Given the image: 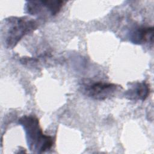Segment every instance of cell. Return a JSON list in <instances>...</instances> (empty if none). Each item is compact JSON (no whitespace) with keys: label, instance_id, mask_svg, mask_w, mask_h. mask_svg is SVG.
I'll list each match as a JSON object with an SVG mask.
<instances>
[{"label":"cell","instance_id":"1","mask_svg":"<svg viewBox=\"0 0 154 154\" xmlns=\"http://www.w3.org/2000/svg\"><path fill=\"white\" fill-rule=\"evenodd\" d=\"M18 122L23 128L28 147L32 152L41 153L52 147L54 137L43 133L38 119L35 116H23L19 119Z\"/></svg>","mask_w":154,"mask_h":154},{"label":"cell","instance_id":"2","mask_svg":"<svg viewBox=\"0 0 154 154\" xmlns=\"http://www.w3.org/2000/svg\"><path fill=\"white\" fill-rule=\"evenodd\" d=\"M38 23L28 17H9L4 20L2 34L5 46L13 49L26 35L36 29Z\"/></svg>","mask_w":154,"mask_h":154},{"label":"cell","instance_id":"3","mask_svg":"<svg viewBox=\"0 0 154 154\" xmlns=\"http://www.w3.org/2000/svg\"><path fill=\"white\" fill-rule=\"evenodd\" d=\"M65 1H29L25 5L26 12L40 18L57 15L61 10Z\"/></svg>","mask_w":154,"mask_h":154},{"label":"cell","instance_id":"4","mask_svg":"<svg viewBox=\"0 0 154 154\" xmlns=\"http://www.w3.org/2000/svg\"><path fill=\"white\" fill-rule=\"evenodd\" d=\"M82 93L87 96L98 100L112 96L117 90L115 84L103 81H86L82 84Z\"/></svg>","mask_w":154,"mask_h":154},{"label":"cell","instance_id":"5","mask_svg":"<svg viewBox=\"0 0 154 154\" xmlns=\"http://www.w3.org/2000/svg\"><path fill=\"white\" fill-rule=\"evenodd\" d=\"M129 40L134 44H152L153 40V26H141L134 29L129 34Z\"/></svg>","mask_w":154,"mask_h":154},{"label":"cell","instance_id":"6","mask_svg":"<svg viewBox=\"0 0 154 154\" xmlns=\"http://www.w3.org/2000/svg\"><path fill=\"white\" fill-rule=\"evenodd\" d=\"M150 87L146 81L134 84L125 93V96L130 100H144L149 95Z\"/></svg>","mask_w":154,"mask_h":154}]
</instances>
